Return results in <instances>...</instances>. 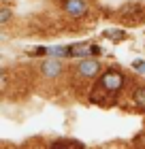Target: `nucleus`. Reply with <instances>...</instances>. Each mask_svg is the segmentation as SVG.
Returning <instances> with one entry per match:
<instances>
[{
	"instance_id": "f257e3e1",
	"label": "nucleus",
	"mask_w": 145,
	"mask_h": 149,
	"mask_svg": "<svg viewBox=\"0 0 145 149\" xmlns=\"http://www.w3.org/2000/svg\"><path fill=\"white\" fill-rule=\"evenodd\" d=\"M100 85L105 87L111 96L120 94L122 87H124V74H122V70H117V68L105 70V74H102V79H100Z\"/></svg>"
},
{
	"instance_id": "0eeeda50",
	"label": "nucleus",
	"mask_w": 145,
	"mask_h": 149,
	"mask_svg": "<svg viewBox=\"0 0 145 149\" xmlns=\"http://www.w3.org/2000/svg\"><path fill=\"white\" fill-rule=\"evenodd\" d=\"M88 53H90V47L85 43H79V45L71 47V56L73 58H81V56H88Z\"/></svg>"
},
{
	"instance_id": "423d86ee",
	"label": "nucleus",
	"mask_w": 145,
	"mask_h": 149,
	"mask_svg": "<svg viewBox=\"0 0 145 149\" xmlns=\"http://www.w3.org/2000/svg\"><path fill=\"white\" fill-rule=\"evenodd\" d=\"M132 100H134V104L139 107V109L145 111V87H137L134 94H132Z\"/></svg>"
},
{
	"instance_id": "20e7f679",
	"label": "nucleus",
	"mask_w": 145,
	"mask_h": 149,
	"mask_svg": "<svg viewBox=\"0 0 145 149\" xmlns=\"http://www.w3.org/2000/svg\"><path fill=\"white\" fill-rule=\"evenodd\" d=\"M41 72H43L45 77H49V79H51V77H58V74L62 72V64H60V60H58V58H53V56H51V58H47L45 62L41 64Z\"/></svg>"
},
{
	"instance_id": "7ed1b4c3",
	"label": "nucleus",
	"mask_w": 145,
	"mask_h": 149,
	"mask_svg": "<svg viewBox=\"0 0 145 149\" xmlns=\"http://www.w3.org/2000/svg\"><path fill=\"white\" fill-rule=\"evenodd\" d=\"M64 11L71 17H81L88 13V2L85 0H66L64 2Z\"/></svg>"
},
{
	"instance_id": "f8f14e48",
	"label": "nucleus",
	"mask_w": 145,
	"mask_h": 149,
	"mask_svg": "<svg viewBox=\"0 0 145 149\" xmlns=\"http://www.w3.org/2000/svg\"><path fill=\"white\" fill-rule=\"evenodd\" d=\"M132 68H134L137 72H141V74H143V72H145V62H141V60H139V62H134V64H132Z\"/></svg>"
},
{
	"instance_id": "39448f33",
	"label": "nucleus",
	"mask_w": 145,
	"mask_h": 149,
	"mask_svg": "<svg viewBox=\"0 0 145 149\" xmlns=\"http://www.w3.org/2000/svg\"><path fill=\"white\" fill-rule=\"evenodd\" d=\"M49 149H85L83 143L79 141H73V139H60V141H53Z\"/></svg>"
},
{
	"instance_id": "1a4fd4ad",
	"label": "nucleus",
	"mask_w": 145,
	"mask_h": 149,
	"mask_svg": "<svg viewBox=\"0 0 145 149\" xmlns=\"http://www.w3.org/2000/svg\"><path fill=\"white\" fill-rule=\"evenodd\" d=\"M134 13H139V6H137V4H124V6H120V15H124V17L134 15Z\"/></svg>"
},
{
	"instance_id": "9d476101",
	"label": "nucleus",
	"mask_w": 145,
	"mask_h": 149,
	"mask_svg": "<svg viewBox=\"0 0 145 149\" xmlns=\"http://www.w3.org/2000/svg\"><path fill=\"white\" fill-rule=\"evenodd\" d=\"M105 36H107V38H113L115 43H120V40L126 36V32H124V30H107V32H105Z\"/></svg>"
},
{
	"instance_id": "ddd939ff",
	"label": "nucleus",
	"mask_w": 145,
	"mask_h": 149,
	"mask_svg": "<svg viewBox=\"0 0 145 149\" xmlns=\"http://www.w3.org/2000/svg\"><path fill=\"white\" fill-rule=\"evenodd\" d=\"M90 53H94V56H100L102 49H100V47H96V45H92V47H90Z\"/></svg>"
},
{
	"instance_id": "6e6552de",
	"label": "nucleus",
	"mask_w": 145,
	"mask_h": 149,
	"mask_svg": "<svg viewBox=\"0 0 145 149\" xmlns=\"http://www.w3.org/2000/svg\"><path fill=\"white\" fill-rule=\"evenodd\" d=\"M49 56H53V58H68L71 56V47H49Z\"/></svg>"
},
{
	"instance_id": "9b49d317",
	"label": "nucleus",
	"mask_w": 145,
	"mask_h": 149,
	"mask_svg": "<svg viewBox=\"0 0 145 149\" xmlns=\"http://www.w3.org/2000/svg\"><path fill=\"white\" fill-rule=\"evenodd\" d=\"M9 19H11V9L9 6H2L0 9V24H9Z\"/></svg>"
},
{
	"instance_id": "f03ea898",
	"label": "nucleus",
	"mask_w": 145,
	"mask_h": 149,
	"mask_svg": "<svg viewBox=\"0 0 145 149\" xmlns=\"http://www.w3.org/2000/svg\"><path fill=\"white\" fill-rule=\"evenodd\" d=\"M100 70H102V66H100L98 60L83 58V60L77 64V74H79V77H83V79H94V77H98Z\"/></svg>"
}]
</instances>
